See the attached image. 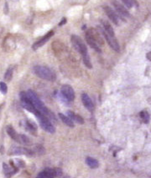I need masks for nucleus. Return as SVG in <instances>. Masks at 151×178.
I'll use <instances>...</instances> for the list:
<instances>
[{
    "instance_id": "a878e982",
    "label": "nucleus",
    "mask_w": 151,
    "mask_h": 178,
    "mask_svg": "<svg viewBox=\"0 0 151 178\" xmlns=\"http://www.w3.org/2000/svg\"><path fill=\"white\" fill-rule=\"evenodd\" d=\"M66 23V19H65V18H64V19H62V20H61V22L59 24V25H60V26H61V25L65 24Z\"/></svg>"
},
{
    "instance_id": "0eeeda50",
    "label": "nucleus",
    "mask_w": 151,
    "mask_h": 178,
    "mask_svg": "<svg viewBox=\"0 0 151 178\" xmlns=\"http://www.w3.org/2000/svg\"><path fill=\"white\" fill-rule=\"evenodd\" d=\"M62 175V171L60 169L55 168V169H51V168H46L44 171H42L41 172L39 173L37 176L41 178H51L59 176Z\"/></svg>"
},
{
    "instance_id": "9b49d317",
    "label": "nucleus",
    "mask_w": 151,
    "mask_h": 178,
    "mask_svg": "<svg viewBox=\"0 0 151 178\" xmlns=\"http://www.w3.org/2000/svg\"><path fill=\"white\" fill-rule=\"evenodd\" d=\"M103 9H104L105 13L107 15V17L109 18V19L112 21V22L116 25H118L119 24V18H118V14H116L115 12L113 11L112 8L108 7V6H104L103 7Z\"/></svg>"
},
{
    "instance_id": "f8f14e48",
    "label": "nucleus",
    "mask_w": 151,
    "mask_h": 178,
    "mask_svg": "<svg viewBox=\"0 0 151 178\" xmlns=\"http://www.w3.org/2000/svg\"><path fill=\"white\" fill-rule=\"evenodd\" d=\"M113 6H114V8H115L116 11L118 12V14L122 17V19H124V18H129V13L127 11L126 8H124L122 4L114 1V2H113Z\"/></svg>"
},
{
    "instance_id": "20e7f679",
    "label": "nucleus",
    "mask_w": 151,
    "mask_h": 178,
    "mask_svg": "<svg viewBox=\"0 0 151 178\" xmlns=\"http://www.w3.org/2000/svg\"><path fill=\"white\" fill-rule=\"evenodd\" d=\"M37 117L39 121V123L40 125V126L42 127V129L45 131L49 132V133H55V126H53V124L50 122L49 119L45 116L44 115H42L40 112H37L35 115Z\"/></svg>"
},
{
    "instance_id": "f03ea898",
    "label": "nucleus",
    "mask_w": 151,
    "mask_h": 178,
    "mask_svg": "<svg viewBox=\"0 0 151 178\" xmlns=\"http://www.w3.org/2000/svg\"><path fill=\"white\" fill-rule=\"evenodd\" d=\"M71 41H72V44L75 48V49L82 55L83 63H84L86 67H87L88 69L92 68V62H91L87 48L86 46V44H84V42L83 41V39L77 35H72V38H71Z\"/></svg>"
},
{
    "instance_id": "423d86ee",
    "label": "nucleus",
    "mask_w": 151,
    "mask_h": 178,
    "mask_svg": "<svg viewBox=\"0 0 151 178\" xmlns=\"http://www.w3.org/2000/svg\"><path fill=\"white\" fill-rule=\"evenodd\" d=\"M85 35L88 36L89 38H92L94 42H96L99 46H102L104 44L103 38H102L101 34L99 33V31L96 29H89L85 33Z\"/></svg>"
},
{
    "instance_id": "5701e85b",
    "label": "nucleus",
    "mask_w": 151,
    "mask_h": 178,
    "mask_svg": "<svg viewBox=\"0 0 151 178\" xmlns=\"http://www.w3.org/2000/svg\"><path fill=\"white\" fill-rule=\"evenodd\" d=\"M19 143H22L26 145H30V140L25 135H19Z\"/></svg>"
},
{
    "instance_id": "bb28decb",
    "label": "nucleus",
    "mask_w": 151,
    "mask_h": 178,
    "mask_svg": "<svg viewBox=\"0 0 151 178\" xmlns=\"http://www.w3.org/2000/svg\"><path fill=\"white\" fill-rule=\"evenodd\" d=\"M147 57H148V59L149 60H151V52L149 53L148 55H147Z\"/></svg>"
},
{
    "instance_id": "9d476101",
    "label": "nucleus",
    "mask_w": 151,
    "mask_h": 178,
    "mask_svg": "<svg viewBox=\"0 0 151 178\" xmlns=\"http://www.w3.org/2000/svg\"><path fill=\"white\" fill-rule=\"evenodd\" d=\"M53 35H54V31L52 30L49 31L45 35L43 36L40 39H39L38 41L35 42V43L33 44L32 49H33L34 50H36V49H38L39 48H40L41 46H43V45H44V44H45V43H46V42L48 41L50 38H51Z\"/></svg>"
},
{
    "instance_id": "39448f33",
    "label": "nucleus",
    "mask_w": 151,
    "mask_h": 178,
    "mask_svg": "<svg viewBox=\"0 0 151 178\" xmlns=\"http://www.w3.org/2000/svg\"><path fill=\"white\" fill-rule=\"evenodd\" d=\"M99 29L101 30L102 35H103L105 39L107 40V44H109V46L111 47V48H112L114 51H116V52H119V50H120V47H119V44H118V41H117L116 36L115 37H113V36L109 35L108 33H106V32L102 29V28H99Z\"/></svg>"
},
{
    "instance_id": "aec40b11",
    "label": "nucleus",
    "mask_w": 151,
    "mask_h": 178,
    "mask_svg": "<svg viewBox=\"0 0 151 178\" xmlns=\"http://www.w3.org/2000/svg\"><path fill=\"white\" fill-rule=\"evenodd\" d=\"M139 116L144 123H149L150 116H149V114L147 111H145V110L141 111V112L139 113Z\"/></svg>"
},
{
    "instance_id": "b1692460",
    "label": "nucleus",
    "mask_w": 151,
    "mask_h": 178,
    "mask_svg": "<svg viewBox=\"0 0 151 178\" xmlns=\"http://www.w3.org/2000/svg\"><path fill=\"white\" fill-rule=\"evenodd\" d=\"M26 126H27L28 130L30 131H34L37 130V126L33 121H26Z\"/></svg>"
},
{
    "instance_id": "f3484780",
    "label": "nucleus",
    "mask_w": 151,
    "mask_h": 178,
    "mask_svg": "<svg viewBox=\"0 0 151 178\" xmlns=\"http://www.w3.org/2000/svg\"><path fill=\"white\" fill-rule=\"evenodd\" d=\"M67 115L71 119H72V121H76L77 123H78L79 125H83L84 123V120H83V118L82 116H80L79 115H77L76 113L72 112V111H68L67 112Z\"/></svg>"
},
{
    "instance_id": "412c9836",
    "label": "nucleus",
    "mask_w": 151,
    "mask_h": 178,
    "mask_svg": "<svg viewBox=\"0 0 151 178\" xmlns=\"http://www.w3.org/2000/svg\"><path fill=\"white\" fill-rule=\"evenodd\" d=\"M122 1H123V3L125 4L127 8H133V7H134V6H136V7L138 6L137 2H136L135 0H122Z\"/></svg>"
},
{
    "instance_id": "2eb2a0df",
    "label": "nucleus",
    "mask_w": 151,
    "mask_h": 178,
    "mask_svg": "<svg viewBox=\"0 0 151 178\" xmlns=\"http://www.w3.org/2000/svg\"><path fill=\"white\" fill-rule=\"evenodd\" d=\"M7 133L9 136L11 137L12 139L15 140L16 142H19V135L17 134V132L15 131V130L14 129V127H12L11 126H8L6 128Z\"/></svg>"
},
{
    "instance_id": "7ed1b4c3",
    "label": "nucleus",
    "mask_w": 151,
    "mask_h": 178,
    "mask_svg": "<svg viewBox=\"0 0 151 178\" xmlns=\"http://www.w3.org/2000/svg\"><path fill=\"white\" fill-rule=\"evenodd\" d=\"M33 71L39 78H41L43 80H48V81H55L56 79L55 73L46 66L35 65L33 68Z\"/></svg>"
},
{
    "instance_id": "6ab92c4d",
    "label": "nucleus",
    "mask_w": 151,
    "mask_h": 178,
    "mask_svg": "<svg viewBox=\"0 0 151 178\" xmlns=\"http://www.w3.org/2000/svg\"><path fill=\"white\" fill-rule=\"evenodd\" d=\"M3 168L6 176H10L13 175V172H12V171H16V169H12L11 167H8V165L5 164V163H3Z\"/></svg>"
},
{
    "instance_id": "6e6552de",
    "label": "nucleus",
    "mask_w": 151,
    "mask_h": 178,
    "mask_svg": "<svg viewBox=\"0 0 151 178\" xmlns=\"http://www.w3.org/2000/svg\"><path fill=\"white\" fill-rule=\"evenodd\" d=\"M60 92L62 94L64 98H66L68 101H73L75 99V92L74 90L72 89L71 85H64L61 87Z\"/></svg>"
},
{
    "instance_id": "4468645a",
    "label": "nucleus",
    "mask_w": 151,
    "mask_h": 178,
    "mask_svg": "<svg viewBox=\"0 0 151 178\" xmlns=\"http://www.w3.org/2000/svg\"><path fill=\"white\" fill-rule=\"evenodd\" d=\"M102 29L106 32L107 33H108L109 35L113 36L115 37V33H114V30H113V27L111 26L109 23L107 22V20H102Z\"/></svg>"
},
{
    "instance_id": "f257e3e1",
    "label": "nucleus",
    "mask_w": 151,
    "mask_h": 178,
    "mask_svg": "<svg viewBox=\"0 0 151 178\" xmlns=\"http://www.w3.org/2000/svg\"><path fill=\"white\" fill-rule=\"evenodd\" d=\"M26 93H27L28 96H29V98H30V101L32 102V104H33V105L35 106V108L38 110L39 112H40L42 115L46 116L50 121H56L54 114L45 105L44 103L40 100V99L39 98V96H37V94H36L35 91L29 90Z\"/></svg>"
},
{
    "instance_id": "a211bd4d",
    "label": "nucleus",
    "mask_w": 151,
    "mask_h": 178,
    "mask_svg": "<svg viewBox=\"0 0 151 178\" xmlns=\"http://www.w3.org/2000/svg\"><path fill=\"white\" fill-rule=\"evenodd\" d=\"M86 163H87V165L88 167H91V168H92V169H94V168H97L99 166L98 162H97L95 158L89 157V156L86 158Z\"/></svg>"
},
{
    "instance_id": "393cba45",
    "label": "nucleus",
    "mask_w": 151,
    "mask_h": 178,
    "mask_svg": "<svg viewBox=\"0 0 151 178\" xmlns=\"http://www.w3.org/2000/svg\"><path fill=\"white\" fill-rule=\"evenodd\" d=\"M0 91L3 94H6L8 91V87L4 82H0Z\"/></svg>"
},
{
    "instance_id": "dca6fc26",
    "label": "nucleus",
    "mask_w": 151,
    "mask_h": 178,
    "mask_svg": "<svg viewBox=\"0 0 151 178\" xmlns=\"http://www.w3.org/2000/svg\"><path fill=\"white\" fill-rule=\"evenodd\" d=\"M59 118L60 119V121H62L65 125H66L69 127H73L74 126V123H73V121H72L71 118L69 117V116H66L62 113H59V115H58Z\"/></svg>"
},
{
    "instance_id": "ddd939ff",
    "label": "nucleus",
    "mask_w": 151,
    "mask_h": 178,
    "mask_svg": "<svg viewBox=\"0 0 151 178\" xmlns=\"http://www.w3.org/2000/svg\"><path fill=\"white\" fill-rule=\"evenodd\" d=\"M82 100H83V105H84V106H85L88 110L92 111V110H93L94 105L87 94L83 93V95H82Z\"/></svg>"
},
{
    "instance_id": "1a4fd4ad",
    "label": "nucleus",
    "mask_w": 151,
    "mask_h": 178,
    "mask_svg": "<svg viewBox=\"0 0 151 178\" xmlns=\"http://www.w3.org/2000/svg\"><path fill=\"white\" fill-rule=\"evenodd\" d=\"M9 155H26V156H33V151L28 150L25 147L20 146H13L9 149Z\"/></svg>"
},
{
    "instance_id": "4be33fe9",
    "label": "nucleus",
    "mask_w": 151,
    "mask_h": 178,
    "mask_svg": "<svg viewBox=\"0 0 151 178\" xmlns=\"http://www.w3.org/2000/svg\"><path fill=\"white\" fill-rule=\"evenodd\" d=\"M12 76H13V68L9 67L4 74V79H5L6 81H10Z\"/></svg>"
}]
</instances>
